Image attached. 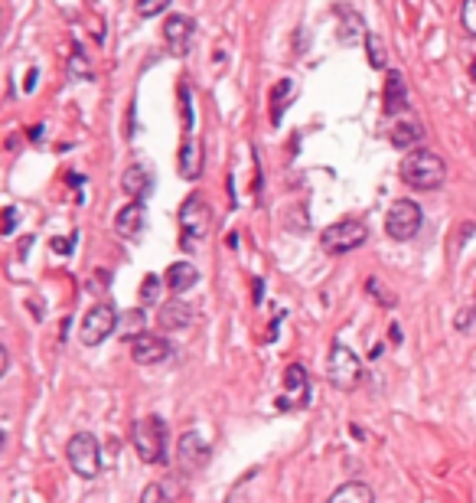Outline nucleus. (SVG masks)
Listing matches in <instances>:
<instances>
[{
    "mask_svg": "<svg viewBox=\"0 0 476 503\" xmlns=\"http://www.w3.org/2000/svg\"><path fill=\"white\" fill-rule=\"evenodd\" d=\"M398 173H401V180L415 190H437V187H444L447 163L434 151H427V147H417V151H411L408 157L401 161Z\"/></svg>",
    "mask_w": 476,
    "mask_h": 503,
    "instance_id": "f257e3e1",
    "label": "nucleus"
},
{
    "mask_svg": "<svg viewBox=\"0 0 476 503\" xmlns=\"http://www.w3.org/2000/svg\"><path fill=\"white\" fill-rule=\"evenodd\" d=\"M134 451L144 464H167V422L160 415H144L131 432Z\"/></svg>",
    "mask_w": 476,
    "mask_h": 503,
    "instance_id": "f03ea898",
    "label": "nucleus"
},
{
    "mask_svg": "<svg viewBox=\"0 0 476 503\" xmlns=\"http://www.w3.org/2000/svg\"><path fill=\"white\" fill-rule=\"evenodd\" d=\"M66 458L69 468L76 470L78 478H98V470H102V448H98V438L88 435V432H78V435L69 438Z\"/></svg>",
    "mask_w": 476,
    "mask_h": 503,
    "instance_id": "7ed1b4c3",
    "label": "nucleus"
},
{
    "mask_svg": "<svg viewBox=\"0 0 476 503\" xmlns=\"http://www.w3.org/2000/svg\"><path fill=\"white\" fill-rule=\"evenodd\" d=\"M421 222H424V213H421V206L415 200H395L388 216H385V232L395 242H408L417 236Z\"/></svg>",
    "mask_w": 476,
    "mask_h": 503,
    "instance_id": "20e7f679",
    "label": "nucleus"
},
{
    "mask_svg": "<svg viewBox=\"0 0 476 503\" xmlns=\"http://www.w3.org/2000/svg\"><path fill=\"white\" fill-rule=\"evenodd\" d=\"M326 376L336 389H356L359 379H362V363L349 347H343L340 340L330 347V359H326Z\"/></svg>",
    "mask_w": 476,
    "mask_h": 503,
    "instance_id": "39448f33",
    "label": "nucleus"
},
{
    "mask_svg": "<svg viewBox=\"0 0 476 503\" xmlns=\"http://www.w3.org/2000/svg\"><path fill=\"white\" fill-rule=\"evenodd\" d=\"M366 239H369V229L362 226V222L343 219V222L326 226L323 236H320V245H323L330 255H346V252H352V248L366 245Z\"/></svg>",
    "mask_w": 476,
    "mask_h": 503,
    "instance_id": "423d86ee",
    "label": "nucleus"
},
{
    "mask_svg": "<svg viewBox=\"0 0 476 503\" xmlns=\"http://www.w3.org/2000/svg\"><path fill=\"white\" fill-rule=\"evenodd\" d=\"M179 226H183V232H179L183 245H193V242H199V239H206V236H209V226H213V209L203 203V197H199V193L186 197V203H183V209H179Z\"/></svg>",
    "mask_w": 476,
    "mask_h": 503,
    "instance_id": "0eeeda50",
    "label": "nucleus"
},
{
    "mask_svg": "<svg viewBox=\"0 0 476 503\" xmlns=\"http://www.w3.org/2000/svg\"><path fill=\"white\" fill-rule=\"evenodd\" d=\"M118 330V311L111 304H95L85 317H82V324H78V340L85 343V347H98L111 337V333Z\"/></svg>",
    "mask_w": 476,
    "mask_h": 503,
    "instance_id": "6e6552de",
    "label": "nucleus"
},
{
    "mask_svg": "<svg viewBox=\"0 0 476 503\" xmlns=\"http://www.w3.org/2000/svg\"><path fill=\"white\" fill-rule=\"evenodd\" d=\"M170 353H173L170 340H167V337H157V333H141V337H134V343H131V357H134V363H141V366L163 363Z\"/></svg>",
    "mask_w": 476,
    "mask_h": 503,
    "instance_id": "1a4fd4ad",
    "label": "nucleus"
},
{
    "mask_svg": "<svg viewBox=\"0 0 476 503\" xmlns=\"http://www.w3.org/2000/svg\"><path fill=\"white\" fill-rule=\"evenodd\" d=\"M144 226H147L144 200H131V203L118 213V219H114V232H118L121 239H131V242L144 236Z\"/></svg>",
    "mask_w": 476,
    "mask_h": 503,
    "instance_id": "9d476101",
    "label": "nucleus"
},
{
    "mask_svg": "<svg viewBox=\"0 0 476 503\" xmlns=\"http://www.w3.org/2000/svg\"><path fill=\"white\" fill-rule=\"evenodd\" d=\"M206 461H209V444L203 441L199 432H186V435L179 438V468L186 470V474H196Z\"/></svg>",
    "mask_w": 476,
    "mask_h": 503,
    "instance_id": "9b49d317",
    "label": "nucleus"
},
{
    "mask_svg": "<svg viewBox=\"0 0 476 503\" xmlns=\"http://www.w3.org/2000/svg\"><path fill=\"white\" fill-rule=\"evenodd\" d=\"M157 320H160L163 330H186V327L196 320V311H193V304L177 298V301H167V304L160 307Z\"/></svg>",
    "mask_w": 476,
    "mask_h": 503,
    "instance_id": "f8f14e48",
    "label": "nucleus"
},
{
    "mask_svg": "<svg viewBox=\"0 0 476 503\" xmlns=\"http://www.w3.org/2000/svg\"><path fill=\"white\" fill-rule=\"evenodd\" d=\"M203 161H206V154H203V144L196 141V137H186L183 141V147H179V177L183 180H199L203 177Z\"/></svg>",
    "mask_w": 476,
    "mask_h": 503,
    "instance_id": "ddd939ff",
    "label": "nucleus"
},
{
    "mask_svg": "<svg viewBox=\"0 0 476 503\" xmlns=\"http://www.w3.org/2000/svg\"><path fill=\"white\" fill-rule=\"evenodd\" d=\"M121 187H124V193H131V200H144L153 187V173L144 163H131L124 177H121Z\"/></svg>",
    "mask_w": 476,
    "mask_h": 503,
    "instance_id": "4468645a",
    "label": "nucleus"
},
{
    "mask_svg": "<svg viewBox=\"0 0 476 503\" xmlns=\"http://www.w3.org/2000/svg\"><path fill=\"white\" fill-rule=\"evenodd\" d=\"M167 288L173 291V294H183V291L196 288V282H199V272H196L193 262H173L170 268H167Z\"/></svg>",
    "mask_w": 476,
    "mask_h": 503,
    "instance_id": "2eb2a0df",
    "label": "nucleus"
},
{
    "mask_svg": "<svg viewBox=\"0 0 476 503\" xmlns=\"http://www.w3.org/2000/svg\"><path fill=\"white\" fill-rule=\"evenodd\" d=\"M326 503H375V494L372 487L362 484V480H349V484L336 487Z\"/></svg>",
    "mask_w": 476,
    "mask_h": 503,
    "instance_id": "dca6fc26",
    "label": "nucleus"
},
{
    "mask_svg": "<svg viewBox=\"0 0 476 503\" xmlns=\"http://www.w3.org/2000/svg\"><path fill=\"white\" fill-rule=\"evenodd\" d=\"M408 108V92H405V79H401L398 69L388 72V82H385V111H405Z\"/></svg>",
    "mask_w": 476,
    "mask_h": 503,
    "instance_id": "f3484780",
    "label": "nucleus"
},
{
    "mask_svg": "<svg viewBox=\"0 0 476 503\" xmlns=\"http://www.w3.org/2000/svg\"><path fill=\"white\" fill-rule=\"evenodd\" d=\"M163 36H167V43H173V46H186L189 36H193V20H189L186 13H173V17H167V23H163Z\"/></svg>",
    "mask_w": 476,
    "mask_h": 503,
    "instance_id": "a211bd4d",
    "label": "nucleus"
},
{
    "mask_svg": "<svg viewBox=\"0 0 476 503\" xmlns=\"http://www.w3.org/2000/svg\"><path fill=\"white\" fill-rule=\"evenodd\" d=\"M421 137H424L421 121H398V125L391 128V144L395 147H417Z\"/></svg>",
    "mask_w": 476,
    "mask_h": 503,
    "instance_id": "6ab92c4d",
    "label": "nucleus"
},
{
    "mask_svg": "<svg viewBox=\"0 0 476 503\" xmlns=\"http://www.w3.org/2000/svg\"><path fill=\"white\" fill-rule=\"evenodd\" d=\"M290 92H294V82L290 79H281L278 86L271 88V125L284 118V105H290Z\"/></svg>",
    "mask_w": 476,
    "mask_h": 503,
    "instance_id": "aec40b11",
    "label": "nucleus"
},
{
    "mask_svg": "<svg viewBox=\"0 0 476 503\" xmlns=\"http://www.w3.org/2000/svg\"><path fill=\"white\" fill-rule=\"evenodd\" d=\"M167 284V278H160V274H147L144 284H141V304L150 307L160 301V288Z\"/></svg>",
    "mask_w": 476,
    "mask_h": 503,
    "instance_id": "412c9836",
    "label": "nucleus"
},
{
    "mask_svg": "<svg viewBox=\"0 0 476 503\" xmlns=\"http://www.w3.org/2000/svg\"><path fill=\"white\" fill-rule=\"evenodd\" d=\"M366 52H369V66L372 69H385L388 66V56H385V43L375 33L366 36Z\"/></svg>",
    "mask_w": 476,
    "mask_h": 503,
    "instance_id": "4be33fe9",
    "label": "nucleus"
},
{
    "mask_svg": "<svg viewBox=\"0 0 476 503\" xmlns=\"http://www.w3.org/2000/svg\"><path fill=\"white\" fill-rule=\"evenodd\" d=\"M284 386H287V389H307V369L300 366V363H290V366L284 369Z\"/></svg>",
    "mask_w": 476,
    "mask_h": 503,
    "instance_id": "5701e85b",
    "label": "nucleus"
},
{
    "mask_svg": "<svg viewBox=\"0 0 476 503\" xmlns=\"http://www.w3.org/2000/svg\"><path fill=\"white\" fill-rule=\"evenodd\" d=\"M366 291H369V294H372V298L379 301L382 307H395V301H398L395 294H391V291L382 288V282H379V278H369V282H366Z\"/></svg>",
    "mask_w": 476,
    "mask_h": 503,
    "instance_id": "b1692460",
    "label": "nucleus"
},
{
    "mask_svg": "<svg viewBox=\"0 0 476 503\" xmlns=\"http://www.w3.org/2000/svg\"><path fill=\"white\" fill-rule=\"evenodd\" d=\"M460 23L470 36H476V0H463L460 4Z\"/></svg>",
    "mask_w": 476,
    "mask_h": 503,
    "instance_id": "393cba45",
    "label": "nucleus"
},
{
    "mask_svg": "<svg viewBox=\"0 0 476 503\" xmlns=\"http://www.w3.org/2000/svg\"><path fill=\"white\" fill-rule=\"evenodd\" d=\"M170 7V0H137V13L141 17H160Z\"/></svg>",
    "mask_w": 476,
    "mask_h": 503,
    "instance_id": "a878e982",
    "label": "nucleus"
},
{
    "mask_svg": "<svg viewBox=\"0 0 476 503\" xmlns=\"http://www.w3.org/2000/svg\"><path fill=\"white\" fill-rule=\"evenodd\" d=\"M124 320H128V333H131V337H141V333H144V311H134V314H128Z\"/></svg>",
    "mask_w": 476,
    "mask_h": 503,
    "instance_id": "bb28decb",
    "label": "nucleus"
},
{
    "mask_svg": "<svg viewBox=\"0 0 476 503\" xmlns=\"http://www.w3.org/2000/svg\"><path fill=\"white\" fill-rule=\"evenodd\" d=\"M76 245V236H66V239H52V252H59V255H69Z\"/></svg>",
    "mask_w": 476,
    "mask_h": 503,
    "instance_id": "cd10ccee",
    "label": "nucleus"
},
{
    "mask_svg": "<svg viewBox=\"0 0 476 503\" xmlns=\"http://www.w3.org/2000/svg\"><path fill=\"white\" fill-rule=\"evenodd\" d=\"M17 229V209H13V206H7V209H4V232H13Z\"/></svg>",
    "mask_w": 476,
    "mask_h": 503,
    "instance_id": "c85d7f7f",
    "label": "nucleus"
},
{
    "mask_svg": "<svg viewBox=\"0 0 476 503\" xmlns=\"http://www.w3.org/2000/svg\"><path fill=\"white\" fill-rule=\"evenodd\" d=\"M160 500H163L160 484H147V490H144V503H160Z\"/></svg>",
    "mask_w": 476,
    "mask_h": 503,
    "instance_id": "c756f323",
    "label": "nucleus"
},
{
    "mask_svg": "<svg viewBox=\"0 0 476 503\" xmlns=\"http://www.w3.org/2000/svg\"><path fill=\"white\" fill-rule=\"evenodd\" d=\"M473 320H476V307H473V311H460V314H457V327H460V330H463L467 324H473Z\"/></svg>",
    "mask_w": 476,
    "mask_h": 503,
    "instance_id": "7c9ffc66",
    "label": "nucleus"
},
{
    "mask_svg": "<svg viewBox=\"0 0 476 503\" xmlns=\"http://www.w3.org/2000/svg\"><path fill=\"white\" fill-rule=\"evenodd\" d=\"M36 76H40V72H36V69H30V76H26V82H23L26 92H33V88H36Z\"/></svg>",
    "mask_w": 476,
    "mask_h": 503,
    "instance_id": "2f4dec72",
    "label": "nucleus"
},
{
    "mask_svg": "<svg viewBox=\"0 0 476 503\" xmlns=\"http://www.w3.org/2000/svg\"><path fill=\"white\" fill-rule=\"evenodd\" d=\"M388 337H391V343H401V327H391Z\"/></svg>",
    "mask_w": 476,
    "mask_h": 503,
    "instance_id": "473e14b6",
    "label": "nucleus"
},
{
    "mask_svg": "<svg viewBox=\"0 0 476 503\" xmlns=\"http://www.w3.org/2000/svg\"><path fill=\"white\" fill-rule=\"evenodd\" d=\"M261 294H264V282L258 278V282H255V301H261Z\"/></svg>",
    "mask_w": 476,
    "mask_h": 503,
    "instance_id": "72a5a7b5",
    "label": "nucleus"
},
{
    "mask_svg": "<svg viewBox=\"0 0 476 503\" xmlns=\"http://www.w3.org/2000/svg\"><path fill=\"white\" fill-rule=\"evenodd\" d=\"M470 79L476 82V59H473V66H470Z\"/></svg>",
    "mask_w": 476,
    "mask_h": 503,
    "instance_id": "f704fd0d",
    "label": "nucleus"
}]
</instances>
